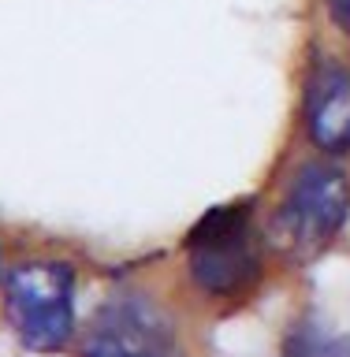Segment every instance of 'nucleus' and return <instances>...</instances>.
Wrapping results in <instances>:
<instances>
[{
  "label": "nucleus",
  "instance_id": "1",
  "mask_svg": "<svg viewBox=\"0 0 350 357\" xmlns=\"http://www.w3.org/2000/svg\"><path fill=\"white\" fill-rule=\"evenodd\" d=\"M8 320L27 350L52 354L75 331V275L67 264L30 261L8 272Z\"/></svg>",
  "mask_w": 350,
  "mask_h": 357
},
{
  "label": "nucleus",
  "instance_id": "2",
  "mask_svg": "<svg viewBox=\"0 0 350 357\" xmlns=\"http://www.w3.org/2000/svg\"><path fill=\"white\" fill-rule=\"evenodd\" d=\"M190 279L198 290L217 298L242 294L261 275V257L250 238V208L224 205L212 208L205 220L190 231Z\"/></svg>",
  "mask_w": 350,
  "mask_h": 357
},
{
  "label": "nucleus",
  "instance_id": "3",
  "mask_svg": "<svg viewBox=\"0 0 350 357\" xmlns=\"http://www.w3.org/2000/svg\"><path fill=\"white\" fill-rule=\"evenodd\" d=\"M347 208H350V190L343 172H335L328 164H302L287 186L284 205H279L276 238L291 253L309 257L340 234Z\"/></svg>",
  "mask_w": 350,
  "mask_h": 357
},
{
  "label": "nucleus",
  "instance_id": "4",
  "mask_svg": "<svg viewBox=\"0 0 350 357\" xmlns=\"http://www.w3.org/2000/svg\"><path fill=\"white\" fill-rule=\"evenodd\" d=\"M82 357H183V350L153 301L116 298L89 324Z\"/></svg>",
  "mask_w": 350,
  "mask_h": 357
},
{
  "label": "nucleus",
  "instance_id": "5",
  "mask_svg": "<svg viewBox=\"0 0 350 357\" xmlns=\"http://www.w3.org/2000/svg\"><path fill=\"white\" fill-rule=\"evenodd\" d=\"M306 130L317 149L347 153L350 149V71L324 60L306 89Z\"/></svg>",
  "mask_w": 350,
  "mask_h": 357
},
{
  "label": "nucleus",
  "instance_id": "6",
  "mask_svg": "<svg viewBox=\"0 0 350 357\" xmlns=\"http://www.w3.org/2000/svg\"><path fill=\"white\" fill-rule=\"evenodd\" d=\"M287 357H350V339L347 335L298 331V339H291Z\"/></svg>",
  "mask_w": 350,
  "mask_h": 357
},
{
  "label": "nucleus",
  "instance_id": "7",
  "mask_svg": "<svg viewBox=\"0 0 350 357\" xmlns=\"http://www.w3.org/2000/svg\"><path fill=\"white\" fill-rule=\"evenodd\" d=\"M328 11H332L335 26L343 33H350V0H328Z\"/></svg>",
  "mask_w": 350,
  "mask_h": 357
}]
</instances>
